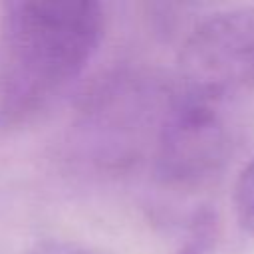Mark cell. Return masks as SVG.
<instances>
[{
  "instance_id": "cell-4",
  "label": "cell",
  "mask_w": 254,
  "mask_h": 254,
  "mask_svg": "<svg viewBox=\"0 0 254 254\" xmlns=\"http://www.w3.org/2000/svg\"><path fill=\"white\" fill-rule=\"evenodd\" d=\"M179 83L224 99L254 91V6L216 12L192 30Z\"/></svg>"
},
{
  "instance_id": "cell-5",
  "label": "cell",
  "mask_w": 254,
  "mask_h": 254,
  "mask_svg": "<svg viewBox=\"0 0 254 254\" xmlns=\"http://www.w3.org/2000/svg\"><path fill=\"white\" fill-rule=\"evenodd\" d=\"M234 212L242 228L254 236V157L244 165L234 183Z\"/></svg>"
},
{
  "instance_id": "cell-7",
  "label": "cell",
  "mask_w": 254,
  "mask_h": 254,
  "mask_svg": "<svg viewBox=\"0 0 254 254\" xmlns=\"http://www.w3.org/2000/svg\"><path fill=\"white\" fill-rule=\"evenodd\" d=\"M185 254H200V252H198V250H187Z\"/></svg>"
},
{
  "instance_id": "cell-2",
  "label": "cell",
  "mask_w": 254,
  "mask_h": 254,
  "mask_svg": "<svg viewBox=\"0 0 254 254\" xmlns=\"http://www.w3.org/2000/svg\"><path fill=\"white\" fill-rule=\"evenodd\" d=\"M230 99L179 83L151 153L157 185L173 194H196L220 181L232 155Z\"/></svg>"
},
{
  "instance_id": "cell-6",
  "label": "cell",
  "mask_w": 254,
  "mask_h": 254,
  "mask_svg": "<svg viewBox=\"0 0 254 254\" xmlns=\"http://www.w3.org/2000/svg\"><path fill=\"white\" fill-rule=\"evenodd\" d=\"M32 254H101V252L91 250L83 244H75V242L50 240V242H44V244L36 246V250Z\"/></svg>"
},
{
  "instance_id": "cell-3",
  "label": "cell",
  "mask_w": 254,
  "mask_h": 254,
  "mask_svg": "<svg viewBox=\"0 0 254 254\" xmlns=\"http://www.w3.org/2000/svg\"><path fill=\"white\" fill-rule=\"evenodd\" d=\"M167 89L143 75H115L81 109V151L97 165L117 171L153 153L169 101Z\"/></svg>"
},
{
  "instance_id": "cell-1",
  "label": "cell",
  "mask_w": 254,
  "mask_h": 254,
  "mask_svg": "<svg viewBox=\"0 0 254 254\" xmlns=\"http://www.w3.org/2000/svg\"><path fill=\"white\" fill-rule=\"evenodd\" d=\"M105 30L89 0L6 2L0 20V129L46 111L95 58Z\"/></svg>"
}]
</instances>
